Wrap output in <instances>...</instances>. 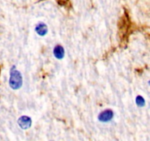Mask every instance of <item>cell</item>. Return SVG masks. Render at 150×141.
Masks as SVG:
<instances>
[{
  "mask_svg": "<svg viewBox=\"0 0 150 141\" xmlns=\"http://www.w3.org/2000/svg\"><path fill=\"white\" fill-rule=\"evenodd\" d=\"M22 75L18 70L16 69H12L10 71V77L9 80L10 86L13 90H18L22 86Z\"/></svg>",
  "mask_w": 150,
  "mask_h": 141,
  "instance_id": "1",
  "label": "cell"
},
{
  "mask_svg": "<svg viewBox=\"0 0 150 141\" xmlns=\"http://www.w3.org/2000/svg\"><path fill=\"white\" fill-rule=\"evenodd\" d=\"M18 123L19 126L23 129H29L32 124V120L28 116H22L20 118L18 119Z\"/></svg>",
  "mask_w": 150,
  "mask_h": 141,
  "instance_id": "2",
  "label": "cell"
},
{
  "mask_svg": "<svg viewBox=\"0 0 150 141\" xmlns=\"http://www.w3.org/2000/svg\"><path fill=\"white\" fill-rule=\"evenodd\" d=\"M113 116H114V113H113L112 110H105L104 112H102V113L99 115L98 119H99L101 122H108L112 119Z\"/></svg>",
  "mask_w": 150,
  "mask_h": 141,
  "instance_id": "3",
  "label": "cell"
},
{
  "mask_svg": "<svg viewBox=\"0 0 150 141\" xmlns=\"http://www.w3.org/2000/svg\"><path fill=\"white\" fill-rule=\"evenodd\" d=\"M36 32L40 36H44L48 32V27L46 25L43 23H40L35 28Z\"/></svg>",
  "mask_w": 150,
  "mask_h": 141,
  "instance_id": "4",
  "label": "cell"
},
{
  "mask_svg": "<svg viewBox=\"0 0 150 141\" xmlns=\"http://www.w3.org/2000/svg\"><path fill=\"white\" fill-rule=\"evenodd\" d=\"M54 54L56 58L61 60L64 56V49L61 46H57L54 49Z\"/></svg>",
  "mask_w": 150,
  "mask_h": 141,
  "instance_id": "5",
  "label": "cell"
},
{
  "mask_svg": "<svg viewBox=\"0 0 150 141\" xmlns=\"http://www.w3.org/2000/svg\"><path fill=\"white\" fill-rule=\"evenodd\" d=\"M136 104H137L138 106L139 107H144L145 104V101L143 97L142 96H138L136 98Z\"/></svg>",
  "mask_w": 150,
  "mask_h": 141,
  "instance_id": "6",
  "label": "cell"
}]
</instances>
